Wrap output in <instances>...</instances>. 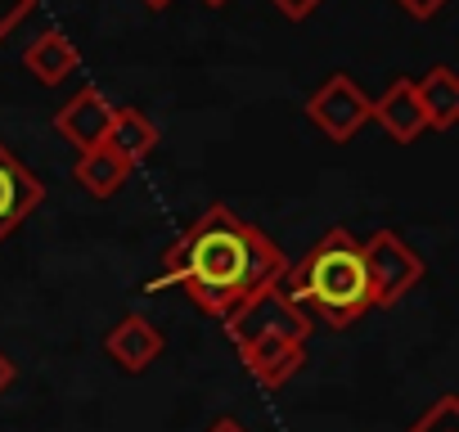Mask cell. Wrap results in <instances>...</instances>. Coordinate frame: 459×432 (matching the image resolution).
I'll list each match as a JSON object with an SVG mask.
<instances>
[{"label":"cell","mask_w":459,"mask_h":432,"mask_svg":"<svg viewBox=\"0 0 459 432\" xmlns=\"http://www.w3.org/2000/svg\"><path fill=\"white\" fill-rule=\"evenodd\" d=\"M284 271H289V257L257 226H248L225 203H212L176 244H167L162 271L144 284V293L180 284L198 311L225 320L257 289L280 284Z\"/></svg>","instance_id":"cell-1"},{"label":"cell","mask_w":459,"mask_h":432,"mask_svg":"<svg viewBox=\"0 0 459 432\" xmlns=\"http://www.w3.org/2000/svg\"><path fill=\"white\" fill-rule=\"evenodd\" d=\"M280 284L307 315H320L329 329H351L369 311L360 239H351V230L342 226L325 230V239L298 266H289Z\"/></svg>","instance_id":"cell-2"},{"label":"cell","mask_w":459,"mask_h":432,"mask_svg":"<svg viewBox=\"0 0 459 432\" xmlns=\"http://www.w3.org/2000/svg\"><path fill=\"white\" fill-rule=\"evenodd\" d=\"M221 324H225V333H230V342H235V347H248V342H257V338L307 342V333H311L316 320L289 298L284 284H266V289H257L253 298H244Z\"/></svg>","instance_id":"cell-3"},{"label":"cell","mask_w":459,"mask_h":432,"mask_svg":"<svg viewBox=\"0 0 459 432\" xmlns=\"http://www.w3.org/2000/svg\"><path fill=\"white\" fill-rule=\"evenodd\" d=\"M365 262V284H369V307H396L410 289L423 284V257L396 235V230H374L360 244Z\"/></svg>","instance_id":"cell-4"},{"label":"cell","mask_w":459,"mask_h":432,"mask_svg":"<svg viewBox=\"0 0 459 432\" xmlns=\"http://www.w3.org/2000/svg\"><path fill=\"white\" fill-rule=\"evenodd\" d=\"M307 117L316 122V131L333 144H347L356 131H365L374 122V99L347 77L333 73L311 99H307Z\"/></svg>","instance_id":"cell-5"},{"label":"cell","mask_w":459,"mask_h":432,"mask_svg":"<svg viewBox=\"0 0 459 432\" xmlns=\"http://www.w3.org/2000/svg\"><path fill=\"white\" fill-rule=\"evenodd\" d=\"M41 203H46L41 176L28 171V162H19L10 153V144H0V244L14 235Z\"/></svg>","instance_id":"cell-6"},{"label":"cell","mask_w":459,"mask_h":432,"mask_svg":"<svg viewBox=\"0 0 459 432\" xmlns=\"http://www.w3.org/2000/svg\"><path fill=\"white\" fill-rule=\"evenodd\" d=\"M108 126H113V104H108L95 86H82V91L55 113V131H59L77 153L100 149L104 135H108Z\"/></svg>","instance_id":"cell-7"},{"label":"cell","mask_w":459,"mask_h":432,"mask_svg":"<svg viewBox=\"0 0 459 432\" xmlns=\"http://www.w3.org/2000/svg\"><path fill=\"white\" fill-rule=\"evenodd\" d=\"M374 122L387 131V140L396 144H414L423 131H428V117L414 99V82L410 77H396L378 99H374Z\"/></svg>","instance_id":"cell-8"},{"label":"cell","mask_w":459,"mask_h":432,"mask_svg":"<svg viewBox=\"0 0 459 432\" xmlns=\"http://www.w3.org/2000/svg\"><path fill=\"white\" fill-rule=\"evenodd\" d=\"M104 351H108L126 374H140V369H149V365L162 356V333H158L144 315H122V320L108 329Z\"/></svg>","instance_id":"cell-9"},{"label":"cell","mask_w":459,"mask_h":432,"mask_svg":"<svg viewBox=\"0 0 459 432\" xmlns=\"http://www.w3.org/2000/svg\"><path fill=\"white\" fill-rule=\"evenodd\" d=\"M239 356H244V369H248L266 392L284 387V383L302 369V360H307L302 342H284V338H257V342L239 347Z\"/></svg>","instance_id":"cell-10"},{"label":"cell","mask_w":459,"mask_h":432,"mask_svg":"<svg viewBox=\"0 0 459 432\" xmlns=\"http://www.w3.org/2000/svg\"><path fill=\"white\" fill-rule=\"evenodd\" d=\"M23 68L41 82V86H59L64 77H73L82 68V50L59 32V28H46L28 50H23Z\"/></svg>","instance_id":"cell-11"},{"label":"cell","mask_w":459,"mask_h":432,"mask_svg":"<svg viewBox=\"0 0 459 432\" xmlns=\"http://www.w3.org/2000/svg\"><path fill=\"white\" fill-rule=\"evenodd\" d=\"M414 99H419V108H423L432 131H450L459 122V77L446 64L428 68L423 82H414Z\"/></svg>","instance_id":"cell-12"},{"label":"cell","mask_w":459,"mask_h":432,"mask_svg":"<svg viewBox=\"0 0 459 432\" xmlns=\"http://www.w3.org/2000/svg\"><path fill=\"white\" fill-rule=\"evenodd\" d=\"M153 144H158V126L140 108H113V126L104 135L108 153H117L126 167H135V162H144L153 153Z\"/></svg>","instance_id":"cell-13"},{"label":"cell","mask_w":459,"mask_h":432,"mask_svg":"<svg viewBox=\"0 0 459 432\" xmlns=\"http://www.w3.org/2000/svg\"><path fill=\"white\" fill-rule=\"evenodd\" d=\"M73 176H77V185H82L91 198H113V194L126 185L131 167H126L117 153H108V149L100 144V149H91V153H82V158H77Z\"/></svg>","instance_id":"cell-14"},{"label":"cell","mask_w":459,"mask_h":432,"mask_svg":"<svg viewBox=\"0 0 459 432\" xmlns=\"http://www.w3.org/2000/svg\"><path fill=\"white\" fill-rule=\"evenodd\" d=\"M410 432H459V396H437L423 419L410 423Z\"/></svg>","instance_id":"cell-15"},{"label":"cell","mask_w":459,"mask_h":432,"mask_svg":"<svg viewBox=\"0 0 459 432\" xmlns=\"http://www.w3.org/2000/svg\"><path fill=\"white\" fill-rule=\"evenodd\" d=\"M37 10V0H0V46L14 37V28Z\"/></svg>","instance_id":"cell-16"},{"label":"cell","mask_w":459,"mask_h":432,"mask_svg":"<svg viewBox=\"0 0 459 432\" xmlns=\"http://www.w3.org/2000/svg\"><path fill=\"white\" fill-rule=\"evenodd\" d=\"M271 5H275L289 23H302V19H311V14L325 5V0H271Z\"/></svg>","instance_id":"cell-17"},{"label":"cell","mask_w":459,"mask_h":432,"mask_svg":"<svg viewBox=\"0 0 459 432\" xmlns=\"http://www.w3.org/2000/svg\"><path fill=\"white\" fill-rule=\"evenodd\" d=\"M396 5H401L410 19H419V23H423V19H432V14H441V10H446V0H396Z\"/></svg>","instance_id":"cell-18"},{"label":"cell","mask_w":459,"mask_h":432,"mask_svg":"<svg viewBox=\"0 0 459 432\" xmlns=\"http://www.w3.org/2000/svg\"><path fill=\"white\" fill-rule=\"evenodd\" d=\"M19 378V369H14V360L5 356V351H0V396H5L10 392V383Z\"/></svg>","instance_id":"cell-19"},{"label":"cell","mask_w":459,"mask_h":432,"mask_svg":"<svg viewBox=\"0 0 459 432\" xmlns=\"http://www.w3.org/2000/svg\"><path fill=\"white\" fill-rule=\"evenodd\" d=\"M207 432H248V428H244L239 419H216V423H212Z\"/></svg>","instance_id":"cell-20"},{"label":"cell","mask_w":459,"mask_h":432,"mask_svg":"<svg viewBox=\"0 0 459 432\" xmlns=\"http://www.w3.org/2000/svg\"><path fill=\"white\" fill-rule=\"evenodd\" d=\"M140 5H144V10H167L171 0H140Z\"/></svg>","instance_id":"cell-21"},{"label":"cell","mask_w":459,"mask_h":432,"mask_svg":"<svg viewBox=\"0 0 459 432\" xmlns=\"http://www.w3.org/2000/svg\"><path fill=\"white\" fill-rule=\"evenodd\" d=\"M203 5H225V0H203Z\"/></svg>","instance_id":"cell-22"}]
</instances>
